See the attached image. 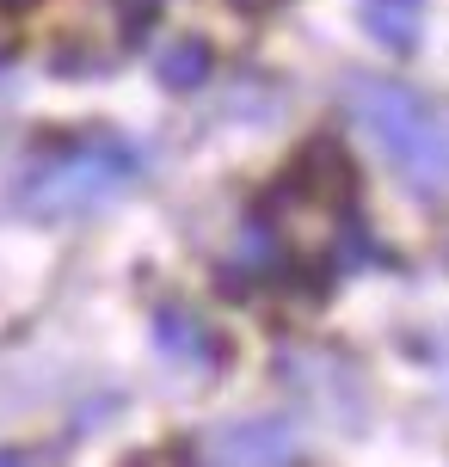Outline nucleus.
<instances>
[{"label":"nucleus","instance_id":"f257e3e1","mask_svg":"<svg viewBox=\"0 0 449 467\" xmlns=\"http://www.w3.org/2000/svg\"><path fill=\"white\" fill-rule=\"evenodd\" d=\"M136 179H142V148L111 130H93L80 141H62L37 166H25L13 185V210L37 215V222H68V215L118 203Z\"/></svg>","mask_w":449,"mask_h":467},{"label":"nucleus","instance_id":"f03ea898","mask_svg":"<svg viewBox=\"0 0 449 467\" xmlns=\"http://www.w3.org/2000/svg\"><path fill=\"white\" fill-rule=\"evenodd\" d=\"M345 111L376 136V148L401 166L412 191H449V105L412 93L406 80H376V74H351L345 80Z\"/></svg>","mask_w":449,"mask_h":467},{"label":"nucleus","instance_id":"7ed1b4c3","mask_svg":"<svg viewBox=\"0 0 449 467\" xmlns=\"http://www.w3.org/2000/svg\"><path fill=\"white\" fill-rule=\"evenodd\" d=\"M197 467H296L302 462V431L289 419H235L215 424L191 443Z\"/></svg>","mask_w":449,"mask_h":467},{"label":"nucleus","instance_id":"20e7f679","mask_svg":"<svg viewBox=\"0 0 449 467\" xmlns=\"http://www.w3.org/2000/svg\"><path fill=\"white\" fill-rule=\"evenodd\" d=\"M154 350L185 363V369H222L228 363V338L215 327H204L191 307H161L154 314Z\"/></svg>","mask_w":449,"mask_h":467},{"label":"nucleus","instance_id":"39448f33","mask_svg":"<svg viewBox=\"0 0 449 467\" xmlns=\"http://www.w3.org/2000/svg\"><path fill=\"white\" fill-rule=\"evenodd\" d=\"M363 6V31L376 37L388 56H412L425 37V0H357Z\"/></svg>","mask_w":449,"mask_h":467},{"label":"nucleus","instance_id":"423d86ee","mask_svg":"<svg viewBox=\"0 0 449 467\" xmlns=\"http://www.w3.org/2000/svg\"><path fill=\"white\" fill-rule=\"evenodd\" d=\"M210 68H215V56H210L204 37H172V44L154 56V74H161L166 93H197V87L210 80Z\"/></svg>","mask_w":449,"mask_h":467},{"label":"nucleus","instance_id":"0eeeda50","mask_svg":"<svg viewBox=\"0 0 449 467\" xmlns=\"http://www.w3.org/2000/svg\"><path fill=\"white\" fill-rule=\"evenodd\" d=\"M161 6H166V0H118V19H123V31H130V37H142L148 25L161 19Z\"/></svg>","mask_w":449,"mask_h":467},{"label":"nucleus","instance_id":"6e6552de","mask_svg":"<svg viewBox=\"0 0 449 467\" xmlns=\"http://www.w3.org/2000/svg\"><path fill=\"white\" fill-rule=\"evenodd\" d=\"M235 13H246V19H271V13H284L289 0H228Z\"/></svg>","mask_w":449,"mask_h":467},{"label":"nucleus","instance_id":"1a4fd4ad","mask_svg":"<svg viewBox=\"0 0 449 467\" xmlns=\"http://www.w3.org/2000/svg\"><path fill=\"white\" fill-rule=\"evenodd\" d=\"M0 467H49V455H37V449H0Z\"/></svg>","mask_w":449,"mask_h":467}]
</instances>
